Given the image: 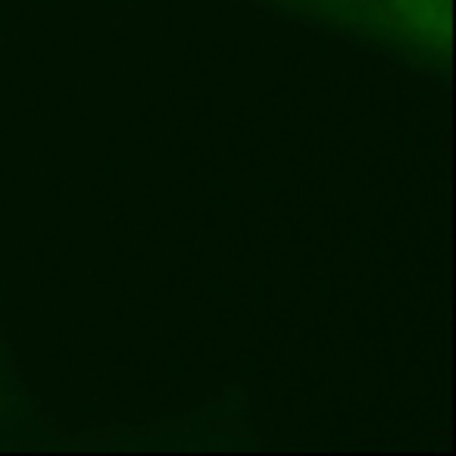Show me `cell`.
I'll return each mask as SVG.
<instances>
[{
  "label": "cell",
  "instance_id": "2",
  "mask_svg": "<svg viewBox=\"0 0 456 456\" xmlns=\"http://www.w3.org/2000/svg\"><path fill=\"white\" fill-rule=\"evenodd\" d=\"M47 431H51V422L22 381L7 331L0 325V444L38 441Z\"/></svg>",
  "mask_w": 456,
  "mask_h": 456
},
{
  "label": "cell",
  "instance_id": "1",
  "mask_svg": "<svg viewBox=\"0 0 456 456\" xmlns=\"http://www.w3.org/2000/svg\"><path fill=\"white\" fill-rule=\"evenodd\" d=\"M356 47L444 76L450 66V0H244Z\"/></svg>",
  "mask_w": 456,
  "mask_h": 456
}]
</instances>
